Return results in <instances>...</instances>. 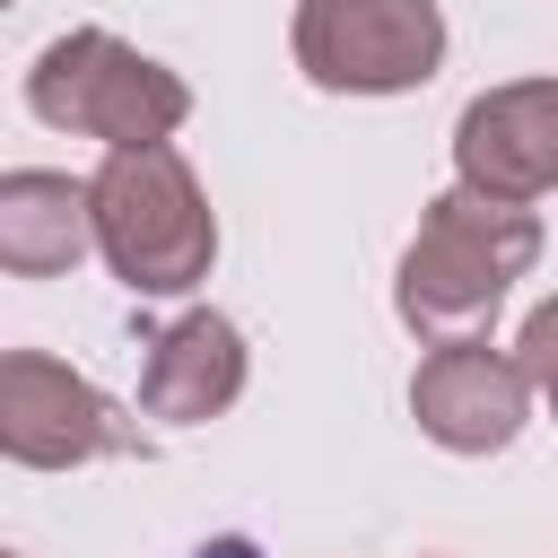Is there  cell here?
<instances>
[{
	"label": "cell",
	"mask_w": 558,
	"mask_h": 558,
	"mask_svg": "<svg viewBox=\"0 0 558 558\" xmlns=\"http://www.w3.org/2000/svg\"><path fill=\"white\" fill-rule=\"evenodd\" d=\"M532 262H541V218H532L523 201H488V192L453 183V192L427 201V218H418V235H410V253H401L392 314H401L418 340H436V349L480 340L488 314L506 305V288H514Z\"/></svg>",
	"instance_id": "cell-1"
},
{
	"label": "cell",
	"mask_w": 558,
	"mask_h": 558,
	"mask_svg": "<svg viewBox=\"0 0 558 558\" xmlns=\"http://www.w3.org/2000/svg\"><path fill=\"white\" fill-rule=\"evenodd\" d=\"M96 253L131 296H183L218 262V218L174 148H113L96 166Z\"/></svg>",
	"instance_id": "cell-2"
},
{
	"label": "cell",
	"mask_w": 558,
	"mask_h": 558,
	"mask_svg": "<svg viewBox=\"0 0 558 558\" xmlns=\"http://www.w3.org/2000/svg\"><path fill=\"white\" fill-rule=\"evenodd\" d=\"M26 105H35V122L105 140V148H166L192 113V87L166 61H148L140 44H122L105 26H70L35 52Z\"/></svg>",
	"instance_id": "cell-3"
},
{
	"label": "cell",
	"mask_w": 558,
	"mask_h": 558,
	"mask_svg": "<svg viewBox=\"0 0 558 558\" xmlns=\"http://www.w3.org/2000/svg\"><path fill=\"white\" fill-rule=\"evenodd\" d=\"M296 70L331 96H401L445 61L436 0H296Z\"/></svg>",
	"instance_id": "cell-4"
},
{
	"label": "cell",
	"mask_w": 558,
	"mask_h": 558,
	"mask_svg": "<svg viewBox=\"0 0 558 558\" xmlns=\"http://www.w3.org/2000/svg\"><path fill=\"white\" fill-rule=\"evenodd\" d=\"M0 453L26 471H78L105 453H140V427L61 357L9 349L0 357Z\"/></svg>",
	"instance_id": "cell-5"
},
{
	"label": "cell",
	"mask_w": 558,
	"mask_h": 558,
	"mask_svg": "<svg viewBox=\"0 0 558 558\" xmlns=\"http://www.w3.org/2000/svg\"><path fill=\"white\" fill-rule=\"evenodd\" d=\"M523 410H532V375L506 349H480V340L427 349L418 375H410V418L445 453H506L523 436Z\"/></svg>",
	"instance_id": "cell-6"
},
{
	"label": "cell",
	"mask_w": 558,
	"mask_h": 558,
	"mask_svg": "<svg viewBox=\"0 0 558 558\" xmlns=\"http://www.w3.org/2000/svg\"><path fill=\"white\" fill-rule=\"evenodd\" d=\"M453 166L488 201H541L558 192V78H506L462 105Z\"/></svg>",
	"instance_id": "cell-7"
},
{
	"label": "cell",
	"mask_w": 558,
	"mask_h": 558,
	"mask_svg": "<svg viewBox=\"0 0 558 558\" xmlns=\"http://www.w3.org/2000/svg\"><path fill=\"white\" fill-rule=\"evenodd\" d=\"M244 392V331L227 314H183L148 340V366H140V410L166 418V427H201L218 418L227 401Z\"/></svg>",
	"instance_id": "cell-8"
},
{
	"label": "cell",
	"mask_w": 558,
	"mask_h": 558,
	"mask_svg": "<svg viewBox=\"0 0 558 558\" xmlns=\"http://www.w3.org/2000/svg\"><path fill=\"white\" fill-rule=\"evenodd\" d=\"M96 244V192L44 166L0 174V262L17 279H52Z\"/></svg>",
	"instance_id": "cell-9"
},
{
	"label": "cell",
	"mask_w": 558,
	"mask_h": 558,
	"mask_svg": "<svg viewBox=\"0 0 558 558\" xmlns=\"http://www.w3.org/2000/svg\"><path fill=\"white\" fill-rule=\"evenodd\" d=\"M514 366L532 375V392L549 401V418H558V296H541L532 314H523V340H514Z\"/></svg>",
	"instance_id": "cell-10"
}]
</instances>
